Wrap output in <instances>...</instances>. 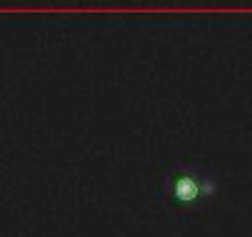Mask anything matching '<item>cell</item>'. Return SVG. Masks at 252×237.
Instances as JSON below:
<instances>
[{"label":"cell","instance_id":"obj_1","mask_svg":"<svg viewBox=\"0 0 252 237\" xmlns=\"http://www.w3.org/2000/svg\"><path fill=\"white\" fill-rule=\"evenodd\" d=\"M166 195L181 207H195L218 195V183L195 166H178L166 176Z\"/></svg>","mask_w":252,"mask_h":237}]
</instances>
